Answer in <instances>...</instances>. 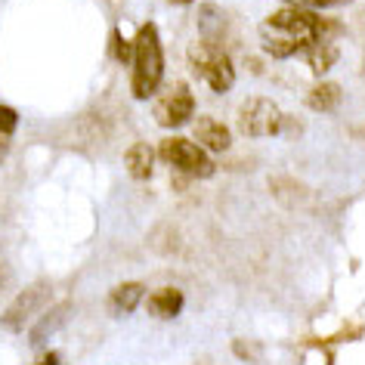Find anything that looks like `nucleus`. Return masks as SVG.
I'll use <instances>...</instances> for the list:
<instances>
[{
	"label": "nucleus",
	"instance_id": "f257e3e1",
	"mask_svg": "<svg viewBox=\"0 0 365 365\" xmlns=\"http://www.w3.org/2000/svg\"><path fill=\"white\" fill-rule=\"evenodd\" d=\"M334 25L319 19L313 10H297V6H288V10L272 13L267 22L260 25V43L269 56H294V53H307L316 41L328 38Z\"/></svg>",
	"mask_w": 365,
	"mask_h": 365
},
{
	"label": "nucleus",
	"instance_id": "f03ea898",
	"mask_svg": "<svg viewBox=\"0 0 365 365\" xmlns=\"http://www.w3.org/2000/svg\"><path fill=\"white\" fill-rule=\"evenodd\" d=\"M130 62H133V96L136 99H152L161 87L164 78V50H161V38L158 29L152 22L140 25L130 47Z\"/></svg>",
	"mask_w": 365,
	"mask_h": 365
},
{
	"label": "nucleus",
	"instance_id": "7ed1b4c3",
	"mask_svg": "<svg viewBox=\"0 0 365 365\" xmlns=\"http://www.w3.org/2000/svg\"><path fill=\"white\" fill-rule=\"evenodd\" d=\"M189 66H192L195 75L211 90H217V93H226L235 81V68H232L230 56H226L220 47H214V43H205V41L192 43V47H189Z\"/></svg>",
	"mask_w": 365,
	"mask_h": 365
},
{
	"label": "nucleus",
	"instance_id": "20e7f679",
	"mask_svg": "<svg viewBox=\"0 0 365 365\" xmlns=\"http://www.w3.org/2000/svg\"><path fill=\"white\" fill-rule=\"evenodd\" d=\"M158 155L170 164L173 170H180L182 177L205 180V177H211V173H214V158H207V152L202 149V145H195L189 140H180V136L164 140Z\"/></svg>",
	"mask_w": 365,
	"mask_h": 365
},
{
	"label": "nucleus",
	"instance_id": "39448f33",
	"mask_svg": "<svg viewBox=\"0 0 365 365\" xmlns=\"http://www.w3.org/2000/svg\"><path fill=\"white\" fill-rule=\"evenodd\" d=\"M282 127H285V118H282L279 106L272 99L263 96H251L245 99L239 108V130L245 136H276Z\"/></svg>",
	"mask_w": 365,
	"mask_h": 365
},
{
	"label": "nucleus",
	"instance_id": "423d86ee",
	"mask_svg": "<svg viewBox=\"0 0 365 365\" xmlns=\"http://www.w3.org/2000/svg\"><path fill=\"white\" fill-rule=\"evenodd\" d=\"M192 108H195V96H192V90H189V84H177L168 96L158 99L155 118H158V124H164V127H182L192 118Z\"/></svg>",
	"mask_w": 365,
	"mask_h": 365
},
{
	"label": "nucleus",
	"instance_id": "0eeeda50",
	"mask_svg": "<svg viewBox=\"0 0 365 365\" xmlns=\"http://www.w3.org/2000/svg\"><path fill=\"white\" fill-rule=\"evenodd\" d=\"M50 294H53L50 285H41V282H38V285H31V288H25L22 294L10 304V309L4 313V325L6 328H22L31 316L41 313L43 304L50 300Z\"/></svg>",
	"mask_w": 365,
	"mask_h": 365
},
{
	"label": "nucleus",
	"instance_id": "6e6552de",
	"mask_svg": "<svg viewBox=\"0 0 365 365\" xmlns=\"http://www.w3.org/2000/svg\"><path fill=\"white\" fill-rule=\"evenodd\" d=\"M143 297H145L143 282H121V285L108 294V309L118 313V316H127V313H133V309L143 304Z\"/></svg>",
	"mask_w": 365,
	"mask_h": 365
},
{
	"label": "nucleus",
	"instance_id": "1a4fd4ad",
	"mask_svg": "<svg viewBox=\"0 0 365 365\" xmlns=\"http://www.w3.org/2000/svg\"><path fill=\"white\" fill-rule=\"evenodd\" d=\"M124 168L133 180H140V182L149 180L152 170H155V152L145 143H133L130 149L124 152Z\"/></svg>",
	"mask_w": 365,
	"mask_h": 365
},
{
	"label": "nucleus",
	"instance_id": "9d476101",
	"mask_svg": "<svg viewBox=\"0 0 365 365\" xmlns=\"http://www.w3.org/2000/svg\"><path fill=\"white\" fill-rule=\"evenodd\" d=\"M195 136H198V143H202L207 152H226L230 149V143H232L230 130H226L220 121H214V118H202V121L195 124Z\"/></svg>",
	"mask_w": 365,
	"mask_h": 365
},
{
	"label": "nucleus",
	"instance_id": "9b49d317",
	"mask_svg": "<svg viewBox=\"0 0 365 365\" xmlns=\"http://www.w3.org/2000/svg\"><path fill=\"white\" fill-rule=\"evenodd\" d=\"M149 313L155 319H173L182 309V294L177 288H161V291H155V294L149 297Z\"/></svg>",
	"mask_w": 365,
	"mask_h": 365
},
{
	"label": "nucleus",
	"instance_id": "f8f14e48",
	"mask_svg": "<svg viewBox=\"0 0 365 365\" xmlns=\"http://www.w3.org/2000/svg\"><path fill=\"white\" fill-rule=\"evenodd\" d=\"M307 62H309V68L313 71H319V75H322V71H328L337 62V47L328 38H322V41H316L313 47L307 50Z\"/></svg>",
	"mask_w": 365,
	"mask_h": 365
},
{
	"label": "nucleus",
	"instance_id": "ddd939ff",
	"mask_svg": "<svg viewBox=\"0 0 365 365\" xmlns=\"http://www.w3.org/2000/svg\"><path fill=\"white\" fill-rule=\"evenodd\" d=\"M68 316V304L66 307H56V309H50L47 316H41V322L34 325V331H31V346H41V344H47V337L56 331V325L62 322V319Z\"/></svg>",
	"mask_w": 365,
	"mask_h": 365
},
{
	"label": "nucleus",
	"instance_id": "4468645a",
	"mask_svg": "<svg viewBox=\"0 0 365 365\" xmlns=\"http://www.w3.org/2000/svg\"><path fill=\"white\" fill-rule=\"evenodd\" d=\"M337 99H341V90H337V84H316L313 87V93L307 96V103L309 108H316V112H328V108H334L337 106Z\"/></svg>",
	"mask_w": 365,
	"mask_h": 365
},
{
	"label": "nucleus",
	"instance_id": "2eb2a0df",
	"mask_svg": "<svg viewBox=\"0 0 365 365\" xmlns=\"http://www.w3.org/2000/svg\"><path fill=\"white\" fill-rule=\"evenodd\" d=\"M16 127H19V112L10 108V106H0V143L10 145Z\"/></svg>",
	"mask_w": 365,
	"mask_h": 365
},
{
	"label": "nucleus",
	"instance_id": "dca6fc26",
	"mask_svg": "<svg viewBox=\"0 0 365 365\" xmlns=\"http://www.w3.org/2000/svg\"><path fill=\"white\" fill-rule=\"evenodd\" d=\"M112 56L118 62H130V47H127V41L121 38V31H112Z\"/></svg>",
	"mask_w": 365,
	"mask_h": 365
},
{
	"label": "nucleus",
	"instance_id": "f3484780",
	"mask_svg": "<svg viewBox=\"0 0 365 365\" xmlns=\"http://www.w3.org/2000/svg\"><path fill=\"white\" fill-rule=\"evenodd\" d=\"M38 365H59V353H43Z\"/></svg>",
	"mask_w": 365,
	"mask_h": 365
},
{
	"label": "nucleus",
	"instance_id": "a211bd4d",
	"mask_svg": "<svg viewBox=\"0 0 365 365\" xmlns=\"http://www.w3.org/2000/svg\"><path fill=\"white\" fill-rule=\"evenodd\" d=\"M170 4H192V0H170Z\"/></svg>",
	"mask_w": 365,
	"mask_h": 365
},
{
	"label": "nucleus",
	"instance_id": "6ab92c4d",
	"mask_svg": "<svg viewBox=\"0 0 365 365\" xmlns=\"http://www.w3.org/2000/svg\"><path fill=\"white\" fill-rule=\"evenodd\" d=\"M4 152H6V145H4V143H0V158H4Z\"/></svg>",
	"mask_w": 365,
	"mask_h": 365
},
{
	"label": "nucleus",
	"instance_id": "aec40b11",
	"mask_svg": "<svg viewBox=\"0 0 365 365\" xmlns=\"http://www.w3.org/2000/svg\"><path fill=\"white\" fill-rule=\"evenodd\" d=\"M331 4H334V0H331Z\"/></svg>",
	"mask_w": 365,
	"mask_h": 365
}]
</instances>
